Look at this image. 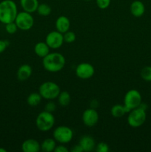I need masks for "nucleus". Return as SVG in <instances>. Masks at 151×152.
<instances>
[{"instance_id":"obj_26","label":"nucleus","mask_w":151,"mask_h":152,"mask_svg":"<svg viewBox=\"0 0 151 152\" xmlns=\"http://www.w3.org/2000/svg\"><path fill=\"white\" fill-rule=\"evenodd\" d=\"M17 29H18V27L15 22H10V23L6 24L5 30L8 34H15V33L16 32V31H17Z\"/></svg>"},{"instance_id":"obj_9","label":"nucleus","mask_w":151,"mask_h":152,"mask_svg":"<svg viewBox=\"0 0 151 152\" xmlns=\"http://www.w3.org/2000/svg\"><path fill=\"white\" fill-rule=\"evenodd\" d=\"M75 72L78 78L81 80H88L94 75L95 68L90 63L81 62L77 65Z\"/></svg>"},{"instance_id":"obj_5","label":"nucleus","mask_w":151,"mask_h":152,"mask_svg":"<svg viewBox=\"0 0 151 152\" xmlns=\"http://www.w3.org/2000/svg\"><path fill=\"white\" fill-rule=\"evenodd\" d=\"M142 102V97L141 93L136 89L129 90L124 95V105L127 113L131 110L138 108Z\"/></svg>"},{"instance_id":"obj_15","label":"nucleus","mask_w":151,"mask_h":152,"mask_svg":"<svg viewBox=\"0 0 151 152\" xmlns=\"http://www.w3.org/2000/svg\"><path fill=\"white\" fill-rule=\"evenodd\" d=\"M55 25H56V31L62 34H65V32L69 31L70 27V22L67 16H60L56 19Z\"/></svg>"},{"instance_id":"obj_30","label":"nucleus","mask_w":151,"mask_h":152,"mask_svg":"<svg viewBox=\"0 0 151 152\" xmlns=\"http://www.w3.org/2000/svg\"><path fill=\"white\" fill-rule=\"evenodd\" d=\"M55 152H68V148L65 146L63 145H56V148L54 149Z\"/></svg>"},{"instance_id":"obj_20","label":"nucleus","mask_w":151,"mask_h":152,"mask_svg":"<svg viewBox=\"0 0 151 152\" xmlns=\"http://www.w3.org/2000/svg\"><path fill=\"white\" fill-rule=\"evenodd\" d=\"M110 113L111 115L115 118H121L124 114H127V111H126L124 105L116 104L111 108Z\"/></svg>"},{"instance_id":"obj_33","label":"nucleus","mask_w":151,"mask_h":152,"mask_svg":"<svg viewBox=\"0 0 151 152\" xmlns=\"http://www.w3.org/2000/svg\"><path fill=\"white\" fill-rule=\"evenodd\" d=\"M7 151H6L5 149H4V148H0V152H6Z\"/></svg>"},{"instance_id":"obj_22","label":"nucleus","mask_w":151,"mask_h":152,"mask_svg":"<svg viewBox=\"0 0 151 152\" xmlns=\"http://www.w3.org/2000/svg\"><path fill=\"white\" fill-rule=\"evenodd\" d=\"M41 99H42V97L38 92V93L34 92V93H31L28 95V96L27 97V103L30 106H37L41 102Z\"/></svg>"},{"instance_id":"obj_31","label":"nucleus","mask_w":151,"mask_h":152,"mask_svg":"<svg viewBox=\"0 0 151 152\" xmlns=\"http://www.w3.org/2000/svg\"><path fill=\"white\" fill-rule=\"evenodd\" d=\"M7 46H8V42H7L0 40V53L4 52Z\"/></svg>"},{"instance_id":"obj_4","label":"nucleus","mask_w":151,"mask_h":152,"mask_svg":"<svg viewBox=\"0 0 151 152\" xmlns=\"http://www.w3.org/2000/svg\"><path fill=\"white\" fill-rule=\"evenodd\" d=\"M55 117L52 113L43 111L38 114L36 120L37 129L43 132H48L54 126Z\"/></svg>"},{"instance_id":"obj_8","label":"nucleus","mask_w":151,"mask_h":152,"mask_svg":"<svg viewBox=\"0 0 151 152\" xmlns=\"http://www.w3.org/2000/svg\"><path fill=\"white\" fill-rule=\"evenodd\" d=\"M18 28L22 31H28L34 25V19L30 13L26 11L20 12L16 16L14 21Z\"/></svg>"},{"instance_id":"obj_32","label":"nucleus","mask_w":151,"mask_h":152,"mask_svg":"<svg viewBox=\"0 0 151 152\" xmlns=\"http://www.w3.org/2000/svg\"><path fill=\"white\" fill-rule=\"evenodd\" d=\"M70 151L72 152H82L83 150L82 148H81V147L80 146L79 144H78V145H74V146L71 148Z\"/></svg>"},{"instance_id":"obj_17","label":"nucleus","mask_w":151,"mask_h":152,"mask_svg":"<svg viewBox=\"0 0 151 152\" xmlns=\"http://www.w3.org/2000/svg\"><path fill=\"white\" fill-rule=\"evenodd\" d=\"M20 4L24 11L32 13L36 11L39 3L38 0H20Z\"/></svg>"},{"instance_id":"obj_13","label":"nucleus","mask_w":151,"mask_h":152,"mask_svg":"<svg viewBox=\"0 0 151 152\" xmlns=\"http://www.w3.org/2000/svg\"><path fill=\"white\" fill-rule=\"evenodd\" d=\"M24 152H38L41 150V144L35 139L25 140L22 144Z\"/></svg>"},{"instance_id":"obj_12","label":"nucleus","mask_w":151,"mask_h":152,"mask_svg":"<svg viewBox=\"0 0 151 152\" xmlns=\"http://www.w3.org/2000/svg\"><path fill=\"white\" fill-rule=\"evenodd\" d=\"M78 144L82 148L83 151L90 152L95 149L96 148V142L93 137L89 135H84L80 138Z\"/></svg>"},{"instance_id":"obj_18","label":"nucleus","mask_w":151,"mask_h":152,"mask_svg":"<svg viewBox=\"0 0 151 152\" xmlns=\"http://www.w3.org/2000/svg\"><path fill=\"white\" fill-rule=\"evenodd\" d=\"M34 52L38 57L44 58L50 53V47L45 42H39L34 46Z\"/></svg>"},{"instance_id":"obj_28","label":"nucleus","mask_w":151,"mask_h":152,"mask_svg":"<svg viewBox=\"0 0 151 152\" xmlns=\"http://www.w3.org/2000/svg\"><path fill=\"white\" fill-rule=\"evenodd\" d=\"M96 151L97 152H108L109 151V145L105 142H99L97 145H96V148H95Z\"/></svg>"},{"instance_id":"obj_11","label":"nucleus","mask_w":151,"mask_h":152,"mask_svg":"<svg viewBox=\"0 0 151 152\" xmlns=\"http://www.w3.org/2000/svg\"><path fill=\"white\" fill-rule=\"evenodd\" d=\"M82 121L84 124L87 127H93L97 124L99 121V116L95 108H87L82 114Z\"/></svg>"},{"instance_id":"obj_29","label":"nucleus","mask_w":151,"mask_h":152,"mask_svg":"<svg viewBox=\"0 0 151 152\" xmlns=\"http://www.w3.org/2000/svg\"><path fill=\"white\" fill-rule=\"evenodd\" d=\"M56 105L55 104V102H52V101H50V102H47V104L44 106V111H48V112L53 113L56 111Z\"/></svg>"},{"instance_id":"obj_6","label":"nucleus","mask_w":151,"mask_h":152,"mask_svg":"<svg viewBox=\"0 0 151 152\" xmlns=\"http://www.w3.org/2000/svg\"><path fill=\"white\" fill-rule=\"evenodd\" d=\"M128 114L127 123L130 127L139 128L142 126L146 121V111L140 107L131 110Z\"/></svg>"},{"instance_id":"obj_25","label":"nucleus","mask_w":151,"mask_h":152,"mask_svg":"<svg viewBox=\"0 0 151 152\" xmlns=\"http://www.w3.org/2000/svg\"><path fill=\"white\" fill-rule=\"evenodd\" d=\"M64 37V41L67 43H72L73 42H75L76 38V34L73 31H68L67 32H65V34H63Z\"/></svg>"},{"instance_id":"obj_16","label":"nucleus","mask_w":151,"mask_h":152,"mask_svg":"<svg viewBox=\"0 0 151 152\" xmlns=\"http://www.w3.org/2000/svg\"><path fill=\"white\" fill-rule=\"evenodd\" d=\"M32 68L28 64H24L21 65L17 71V78L19 81H25L30 77L32 74Z\"/></svg>"},{"instance_id":"obj_3","label":"nucleus","mask_w":151,"mask_h":152,"mask_svg":"<svg viewBox=\"0 0 151 152\" xmlns=\"http://www.w3.org/2000/svg\"><path fill=\"white\" fill-rule=\"evenodd\" d=\"M60 91L59 86L56 83L52 81L44 82L38 88V93L40 94L41 97L47 100L56 99Z\"/></svg>"},{"instance_id":"obj_19","label":"nucleus","mask_w":151,"mask_h":152,"mask_svg":"<svg viewBox=\"0 0 151 152\" xmlns=\"http://www.w3.org/2000/svg\"><path fill=\"white\" fill-rule=\"evenodd\" d=\"M56 146V141L54 138H46L41 144V150L44 152L54 151Z\"/></svg>"},{"instance_id":"obj_7","label":"nucleus","mask_w":151,"mask_h":152,"mask_svg":"<svg viewBox=\"0 0 151 152\" xmlns=\"http://www.w3.org/2000/svg\"><path fill=\"white\" fill-rule=\"evenodd\" d=\"M53 136L56 142L61 144H67L72 140L73 137V132L68 126H60L54 129Z\"/></svg>"},{"instance_id":"obj_21","label":"nucleus","mask_w":151,"mask_h":152,"mask_svg":"<svg viewBox=\"0 0 151 152\" xmlns=\"http://www.w3.org/2000/svg\"><path fill=\"white\" fill-rule=\"evenodd\" d=\"M58 102L59 105L62 107H66L70 103L71 97L69 92L67 91H60L59 96H58Z\"/></svg>"},{"instance_id":"obj_2","label":"nucleus","mask_w":151,"mask_h":152,"mask_svg":"<svg viewBox=\"0 0 151 152\" xmlns=\"http://www.w3.org/2000/svg\"><path fill=\"white\" fill-rule=\"evenodd\" d=\"M18 14L17 6L12 0H4L0 2V22L7 24L14 22Z\"/></svg>"},{"instance_id":"obj_27","label":"nucleus","mask_w":151,"mask_h":152,"mask_svg":"<svg viewBox=\"0 0 151 152\" xmlns=\"http://www.w3.org/2000/svg\"><path fill=\"white\" fill-rule=\"evenodd\" d=\"M111 2V0H96V5L99 8L102 10L107 9L110 6Z\"/></svg>"},{"instance_id":"obj_23","label":"nucleus","mask_w":151,"mask_h":152,"mask_svg":"<svg viewBox=\"0 0 151 152\" xmlns=\"http://www.w3.org/2000/svg\"><path fill=\"white\" fill-rule=\"evenodd\" d=\"M52 9L50 5L45 3H41V4H38V7H37L36 12L38 13V15L41 16H47L51 13Z\"/></svg>"},{"instance_id":"obj_10","label":"nucleus","mask_w":151,"mask_h":152,"mask_svg":"<svg viewBox=\"0 0 151 152\" xmlns=\"http://www.w3.org/2000/svg\"><path fill=\"white\" fill-rule=\"evenodd\" d=\"M63 34L58 31H53L46 36L45 42L52 49H58L62 46L64 43Z\"/></svg>"},{"instance_id":"obj_24","label":"nucleus","mask_w":151,"mask_h":152,"mask_svg":"<svg viewBox=\"0 0 151 152\" xmlns=\"http://www.w3.org/2000/svg\"><path fill=\"white\" fill-rule=\"evenodd\" d=\"M141 77L146 82H151V66H145L141 71Z\"/></svg>"},{"instance_id":"obj_34","label":"nucleus","mask_w":151,"mask_h":152,"mask_svg":"<svg viewBox=\"0 0 151 152\" xmlns=\"http://www.w3.org/2000/svg\"><path fill=\"white\" fill-rule=\"evenodd\" d=\"M85 1H90V0H85Z\"/></svg>"},{"instance_id":"obj_14","label":"nucleus","mask_w":151,"mask_h":152,"mask_svg":"<svg viewBox=\"0 0 151 152\" xmlns=\"http://www.w3.org/2000/svg\"><path fill=\"white\" fill-rule=\"evenodd\" d=\"M130 13L135 17H141L145 12V6L142 1L136 0L131 3L130 7Z\"/></svg>"},{"instance_id":"obj_1","label":"nucleus","mask_w":151,"mask_h":152,"mask_svg":"<svg viewBox=\"0 0 151 152\" xmlns=\"http://www.w3.org/2000/svg\"><path fill=\"white\" fill-rule=\"evenodd\" d=\"M66 60L62 53L53 52L49 53L42 58V65L44 69L48 72L56 73L62 71L65 67Z\"/></svg>"}]
</instances>
